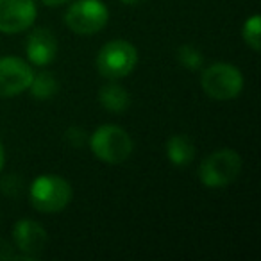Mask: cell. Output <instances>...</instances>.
Here are the masks:
<instances>
[{
	"label": "cell",
	"instance_id": "cell-1",
	"mask_svg": "<svg viewBox=\"0 0 261 261\" xmlns=\"http://www.w3.org/2000/svg\"><path fill=\"white\" fill-rule=\"evenodd\" d=\"M29 199L34 210L41 213H58L65 210L72 200V186L59 175H40L31 185Z\"/></svg>",
	"mask_w": 261,
	"mask_h": 261
},
{
	"label": "cell",
	"instance_id": "cell-2",
	"mask_svg": "<svg viewBox=\"0 0 261 261\" xmlns=\"http://www.w3.org/2000/svg\"><path fill=\"white\" fill-rule=\"evenodd\" d=\"M90 147L95 156L108 165H120L133 154V140L118 125H100L91 135Z\"/></svg>",
	"mask_w": 261,
	"mask_h": 261
},
{
	"label": "cell",
	"instance_id": "cell-3",
	"mask_svg": "<svg viewBox=\"0 0 261 261\" xmlns=\"http://www.w3.org/2000/svg\"><path fill=\"white\" fill-rule=\"evenodd\" d=\"M138 52L125 40L108 41L97 56V70L106 79H123L136 68Z\"/></svg>",
	"mask_w": 261,
	"mask_h": 261
},
{
	"label": "cell",
	"instance_id": "cell-4",
	"mask_svg": "<svg viewBox=\"0 0 261 261\" xmlns=\"http://www.w3.org/2000/svg\"><path fill=\"white\" fill-rule=\"evenodd\" d=\"M200 86L215 100H232L242 93L243 75L229 63H215L202 72Z\"/></svg>",
	"mask_w": 261,
	"mask_h": 261
},
{
	"label": "cell",
	"instance_id": "cell-5",
	"mask_svg": "<svg viewBox=\"0 0 261 261\" xmlns=\"http://www.w3.org/2000/svg\"><path fill=\"white\" fill-rule=\"evenodd\" d=\"M242 172V158L231 149H222L207 156L199 167V179L207 188L231 185Z\"/></svg>",
	"mask_w": 261,
	"mask_h": 261
},
{
	"label": "cell",
	"instance_id": "cell-6",
	"mask_svg": "<svg viewBox=\"0 0 261 261\" xmlns=\"http://www.w3.org/2000/svg\"><path fill=\"white\" fill-rule=\"evenodd\" d=\"M108 20L109 11L100 0H77L65 15L68 29L81 36L97 34L108 25Z\"/></svg>",
	"mask_w": 261,
	"mask_h": 261
},
{
	"label": "cell",
	"instance_id": "cell-7",
	"mask_svg": "<svg viewBox=\"0 0 261 261\" xmlns=\"http://www.w3.org/2000/svg\"><path fill=\"white\" fill-rule=\"evenodd\" d=\"M34 73L29 63L15 56L0 58V97H16L29 90Z\"/></svg>",
	"mask_w": 261,
	"mask_h": 261
},
{
	"label": "cell",
	"instance_id": "cell-8",
	"mask_svg": "<svg viewBox=\"0 0 261 261\" xmlns=\"http://www.w3.org/2000/svg\"><path fill=\"white\" fill-rule=\"evenodd\" d=\"M38 9L34 0H0V33L16 34L33 27Z\"/></svg>",
	"mask_w": 261,
	"mask_h": 261
},
{
	"label": "cell",
	"instance_id": "cell-9",
	"mask_svg": "<svg viewBox=\"0 0 261 261\" xmlns=\"http://www.w3.org/2000/svg\"><path fill=\"white\" fill-rule=\"evenodd\" d=\"M13 243L27 259H38L47 245V231L38 222L22 218L13 227Z\"/></svg>",
	"mask_w": 261,
	"mask_h": 261
},
{
	"label": "cell",
	"instance_id": "cell-10",
	"mask_svg": "<svg viewBox=\"0 0 261 261\" xmlns=\"http://www.w3.org/2000/svg\"><path fill=\"white\" fill-rule=\"evenodd\" d=\"M27 59L36 66L50 65L58 56V41L48 29H34L27 36Z\"/></svg>",
	"mask_w": 261,
	"mask_h": 261
},
{
	"label": "cell",
	"instance_id": "cell-11",
	"mask_svg": "<svg viewBox=\"0 0 261 261\" xmlns=\"http://www.w3.org/2000/svg\"><path fill=\"white\" fill-rule=\"evenodd\" d=\"M167 156L175 167H188L195 158V147L185 135H175L167 142Z\"/></svg>",
	"mask_w": 261,
	"mask_h": 261
},
{
	"label": "cell",
	"instance_id": "cell-12",
	"mask_svg": "<svg viewBox=\"0 0 261 261\" xmlns=\"http://www.w3.org/2000/svg\"><path fill=\"white\" fill-rule=\"evenodd\" d=\"M98 100H100L102 108L111 113H123L130 104L129 93L118 83H109L102 86L98 91Z\"/></svg>",
	"mask_w": 261,
	"mask_h": 261
},
{
	"label": "cell",
	"instance_id": "cell-13",
	"mask_svg": "<svg viewBox=\"0 0 261 261\" xmlns=\"http://www.w3.org/2000/svg\"><path fill=\"white\" fill-rule=\"evenodd\" d=\"M29 91L38 100H48L58 93V81L52 72H41L33 77L29 84Z\"/></svg>",
	"mask_w": 261,
	"mask_h": 261
},
{
	"label": "cell",
	"instance_id": "cell-14",
	"mask_svg": "<svg viewBox=\"0 0 261 261\" xmlns=\"http://www.w3.org/2000/svg\"><path fill=\"white\" fill-rule=\"evenodd\" d=\"M243 41L249 45L252 50H259V38H261V18L259 15H252L250 18H247V22L243 23L242 29Z\"/></svg>",
	"mask_w": 261,
	"mask_h": 261
},
{
	"label": "cell",
	"instance_id": "cell-15",
	"mask_svg": "<svg viewBox=\"0 0 261 261\" xmlns=\"http://www.w3.org/2000/svg\"><path fill=\"white\" fill-rule=\"evenodd\" d=\"M177 59L186 70H199L202 66V54L193 45H181L177 50Z\"/></svg>",
	"mask_w": 261,
	"mask_h": 261
},
{
	"label": "cell",
	"instance_id": "cell-16",
	"mask_svg": "<svg viewBox=\"0 0 261 261\" xmlns=\"http://www.w3.org/2000/svg\"><path fill=\"white\" fill-rule=\"evenodd\" d=\"M45 6H50V8H58V6H63L66 4V2H70V0H41Z\"/></svg>",
	"mask_w": 261,
	"mask_h": 261
},
{
	"label": "cell",
	"instance_id": "cell-17",
	"mask_svg": "<svg viewBox=\"0 0 261 261\" xmlns=\"http://www.w3.org/2000/svg\"><path fill=\"white\" fill-rule=\"evenodd\" d=\"M120 2H123V4H129V6H136V4H140V2H143V0H120Z\"/></svg>",
	"mask_w": 261,
	"mask_h": 261
},
{
	"label": "cell",
	"instance_id": "cell-18",
	"mask_svg": "<svg viewBox=\"0 0 261 261\" xmlns=\"http://www.w3.org/2000/svg\"><path fill=\"white\" fill-rule=\"evenodd\" d=\"M2 167H4V149L0 145V170H2Z\"/></svg>",
	"mask_w": 261,
	"mask_h": 261
}]
</instances>
